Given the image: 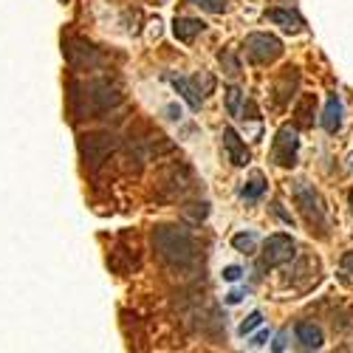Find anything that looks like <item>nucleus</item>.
Instances as JSON below:
<instances>
[{
	"mask_svg": "<svg viewBox=\"0 0 353 353\" xmlns=\"http://www.w3.org/2000/svg\"><path fill=\"white\" fill-rule=\"evenodd\" d=\"M153 246H156V254L172 269H190L201 257L195 238L181 226H156Z\"/></svg>",
	"mask_w": 353,
	"mask_h": 353,
	"instance_id": "1",
	"label": "nucleus"
},
{
	"mask_svg": "<svg viewBox=\"0 0 353 353\" xmlns=\"http://www.w3.org/2000/svg\"><path fill=\"white\" fill-rule=\"evenodd\" d=\"M113 150H116V139L110 133H91V136H82V141H79L82 161L91 172H97L110 159Z\"/></svg>",
	"mask_w": 353,
	"mask_h": 353,
	"instance_id": "2",
	"label": "nucleus"
},
{
	"mask_svg": "<svg viewBox=\"0 0 353 353\" xmlns=\"http://www.w3.org/2000/svg\"><path fill=\"white\" fill-rule=\"evenodd\" d=\"M291 192H294V201L300 203V212L305 215L311 232L328 226V223H325V210H322V201H319V195L314 192V187H308L305 181H294V190H291Z\"/></svg>",
	"mask_w": 353,
	"mask_h": 353,
	"instance_id": "3",
	"label": "nucleus"
},
{
	"mask_svg": "<svg viewBox=\"0 0 353 353\" xmlns=\"http://www.w3.org/2000/svg\"><path fill=\"white\" fill-rule=\"evenodd\" d=\"M297 254V243H294L288 234H269V241L263 243V260H260V269H274L283 266V263L294 260Z\"/></svg>",
	"mask_w": 353,
	"mask_h": 353,
	"instance_id": "4",
	"label": "nucleus"
},
{
	"mask_svg": "<svg viewBox=\"0 0 353 353\" xmlns=\"http://www.w3.org/2000/svg\"><path fill=\"white\" fill-rule=\"evenodd\" d=\"M246 54L257 65H269L283 54V43L274 34H249L246 37Z\"/></svg>",
	"mask_w": 353,
	"mask_h": 353,
	"instance_id": "5",
	"label": "nucleus"
},
{
	"mask_svg": "<svg viewBox=\"0 0 353 353\" xmlns=\"http://www.w3.org/2000/svg\"><path fill=\"white\" fill-rule=\"evenodd\" d=\"M85 99L91 102V113H105V110H110V108H116L122 102V94L110 79H97V82L88 85Z\"/></svg>",
	"mask_w": 353,
	"mask_h": 353,
	"instance_id": "6",
	"label": "nucleus"
},
{
	"mask_svg": "<svg viewBox=\"0 0 353 353\" xmlns=\"http://www.w3.org/2000/svg\"><path fill=\"white\" fill-rule=\"evenodd\" d=\"M297 153H300L297 130H294V128H280L277 130V139L272 144V159L280 167H294V164H297Z\"/></svg>",
	"mask_w": 353,
	"mask_h": 353,
	"instance_id": "7",
	"label": "nucleus"
},
{
	"mask_svg": "<svg viewBox=\"0 0 353 353\" xmlns=\"http://www.w3.org/2000/svg\"><path fill=\"white\" fill-rule=\"evenodd\" d=\"M65 57H68L71 68H94V65H99V51L91 43H85V40H68L65 43Z\"/></svg>",
	"mask_w": 353,
	"mask_h": 353,
	"instance_id": "8",
	"label": "nucleus"
},
{
	"mask_svg": "<svg viewBox=\"0 0 353 353\" xmlns=\"http://www.w3.org/2000/svg\"><path fill=\"white\" fill-rule=\"evenodd\" d=\"M223 147H226V156L234 167H246L252 161V153H249V147L241 141V136L234 133L232 128H223Z\"/></svg>",
	"mask_w": 353,
	"mask_h": 353,
	"instance_id": "9",
	"label": "nucleus"
},
{
	"mask_svg": "<svg viewBox=\"0 0 353 353\" xmlns=\"http://www.w3.org/2000/svg\"><path fill=\"white\" fill-rule=\"evenodd\" d=\"M266 20L277 23L283 32H288V34L303 32V17H300L297 12H291V9H269V12H266Z\"/></svg>",
	"mask_w": 353,
	"mask_h": 353,
	"instance_id": "10",
	"label": "nucleus"
},
{
	"mask_svg": "<svg viewBox=\"0 0 353 353\" xmlns=\"http://www.w3.org/2000/svg\"><path fill=\"white\" fill-rule=\"evenodd\" d=\"M203 26L201 20H195V17H175V23H172V34H175V40H181V43H192L201 32H203Z\"/></svg>",
	"mask_w": 353,
	"mask_h": 353,
	"instance_id": "11",
	"label": "nucleus"
},
{
	"mask_svg": "<svg viewBox=\"0 0 353 353\" xmlns=\"http://www.w3.org/2000/svg\"><path fill=\"white\" fill-rule=\"evenodd\" d=\"M170 82L175 85V91H179V94L184 97V102H187L192 110H198V108H201V102H203V94L198 91L195 79H187V77H170Z\"/></svg>",
	"mask_w": 353,
	"mask_h": 353,
	"instance_id": "12",
	"label": "nucleus"
},
{
	"mask_svg": "<svg viewBox=\"0 0 353 353\" xmlns=\"http://www.w3.org/2000/svg\"><path fill=\"white\" fill-rule=\"evenodd\" d=\"M322 128L328 133H336L342 128V99L339 94H331L325 102V110H322Z\"/></svg>",
	"mask_w": 353,
	"mask_h": 353,
	"instance_id": "13",
	"label": "nucleus"
},
{
	"mask_svg": "<svg viewBox=\"0 0 353 353\" xmlns=\"http://www.w3.org/2000/svg\"><path fill=\"white\" fill-rule=\"evenodd\" d=\"M294 334H297V342H300L305 350H319L322 342H325V339H322L319 325H314V322H297Z\"/></svg>",
	"mask_w": 353,
	"mask_h": 353,
	"instance_id": "14",
	"label": "nucleus"
},
{
	"mask_svg": "<svg viewBox=\"0 0 353 353\" xmlns=\"http://www.w3.org/2000/svg\"><path fill=\"white\" fill-rule=\"evenodd\" d=\"M297 85H300V74H297V68H285L283 82L277 85V105H280V108H285V105L291 102L294 91H297Z\"/></svg>",
	"mask_w": 353,
	"mask_h": 353,
	"instance_id": "15",
	"label": "nucleus"
},
{
	"mask_svg": "<svg viewBox=\"0 0 353 353\" xmlns=\"http://www.w3.org/2000/svg\"><path fill=\"white\" fill-rule=\"evenodd\" d=\"M263 192H266V181H263V175H254V179L241 190V195H243L246 201H257Z\"/></svg>",
	"mask_w": 353,
	"mask_h": 353,
	"instance_id": "16",
	"label": "nucleus"
},
{
	"mask_svg": "<svg viewBox=\"0 0 353 353\" xmlns=\"http://www.w3.org/2000/svg\"><path fill=\"white\" fill-rule=\"evenodd\" d=\"M241 102H243L241 88H229V91H226V110H229V116H241Z\"/></svg>",
	"mask_w": 353,
	"mask_h": 353,
	"instance_id": "17",
	"label": "nucleus"
},
{
	"mask_svg": "<svg viewBox=\"0 0 353 353\" xmlns=\"http://www.w3.org/2000/svg\"><path fill=\"white\" fill-rule=\"evenodd\" d=\"M254 234L252 232H246V234H234V238H232V246L234 249H238V252H252L254 249Z\"/></svg>",
	"mask_w": 353,
	"mask_h": 353,
	"instance_id": "18",
	"label": "nucleus"
},
{
	"mask_svg": "<svg viewBox=\"0 0 353 353\" xmlns=\"http://www.w3.org/2000/svg\"><path fill=\"white\" fill-rule=\"evenodd\" d=\"M263 325V314L260 311H254V314H249V319H243V325H241V334L246 336V334H252L254 328H260Z\"/></svg>",
	"mask_w": 353,
	"mask_h": 353,
	"instance_id": "19",
	"label": "nucleus"
},
{
	"mask_svg": "<svg viewBox=\"0 0 353 353\" xmlns=\"http://www.w3.org/2000/svg\"><path fill=\"white\" fill-rule=\"evenodd\" d=\"M195 6H203L207 12H223V9H226V3H223V0H198Z\"/></svg>",
	"mask_w": 353,
	"mask_h": 353,
	"instance_id": "20",
	"label": "nucleus"
},
{
	"mask_svg": "<svg viewBox=\"0 0 353 353\" xmlns=\"http://www.w3.org/2000/svg\"><path fill=\"white\" fill-rule=\"evenodd\" d=\"M221 63H226V74H238L241 71V65H238V60H234V57L232 54H221Z\"/></svg>",
	"mask_w": 353,
	"mask_h": 353,
	"instance_id": "21",
	"label": "nucleus"
},
{
	"mask_svg": "<svg viewBox=\"0 0 353 353\" xmlns=\"http://www.w3.org/2000/svg\"><path fill=\"white\" fill-rule=\"evenodd\" d=\"M243 277V272L238 269V266H229V269H223V280H229V283H238Z\"/></svg>",
	"mask_w": 353,
	"mask_h": 353,
	"instance_id": "22",
	"label": "nucleus"
},
{
	"mask_svg": "<svg viewBox=\"0 0 353 353\" xmlns=\"http://www.w3.org/2000/svg\"><path fill=\"white\" fill-rule=\"evenodd\" d=\"M241 300H243V294H241V291H232V294H226V303H229V305L241 303Z\"/></svg>",
	"mask_w": 353,
	"mask_h": 353,
	"instance_id": "23",
	"label": "nucleus"
},
{
	"mask_svg": "<svg viewBox=\"0 0 353 353\" xmlns=\"http://www.w3.org/2000/svg\"><path fill=\"white\" fill-rule=\"evenodd\" d=\"M342 266H345V269H347V272L353 274V252H347V254L342 257Z\"/></svg>",
	"mask_w": 353,
	"mask_h": 353,
	"instance_id": "24",
	"label": "nucleus"
},
{
	"mask_svg": "<svg viewBox=\"0 0 353 353\" xmlns=\"http://www.w3.org/2000/svg\"><path fill=\"white\" fill-rule=\"evenodd\" d=\"M266 339H269V334H266V331H263V334H257V336H254V342H252V345L257 347V345H263V342H266Z\"/></svg>",
	"mask_w": 353,
	"mask_h": 353,
	"instance_id": "25",
	"label": "nucleus"
},
{
	"mask_svg": "<svg viewBox=\"0 0 353 353\" xmlns=\"http://www.w3.org/2000/svg\"><path fill=\"white\" fill-rule=\"evenodd\" d=\"M347 201H350V207H353V192H350V195H347Z\"/></svg>",
	"mask_w": 353,
	"mask_h": 353,
	"instance_id": "26",
	"label": "nucleus"
}]
</instances>
